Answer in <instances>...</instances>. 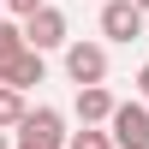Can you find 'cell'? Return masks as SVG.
<instances>
[{
  "instance_id": "cell-1",
  "label": "cell",
  "mask_w": 149,
  "mask_h": 149,
  "mask_svg": "<svg viewBox=\"0 0 149 149\" xmlns=\"http://www.w3.org/2000/svg\"><path fill=\"white\" fill-rule=\"evenodd\" d=\"M66 78L78 90H102L107 84V48L102 42H66Z\"/></svg>"
},
{
  "instance_id": "cell-2",
  "label": "cell",
  "mask_w": 149,
  "mask_h": 149,
  "mask_svg": "<svg viewBox=\"0 0 149 149\" xmlns=\"http://www.w3.org/2000/svg\"><path fill=\"white\" fill-rule=\"evenodd\" d=\"M12 149H66V119H60V107H30Z\"/></svg>"
},
{
  "instance_id": "cell-3",
  "label": "cell",
  "mask_w": 149,
  "mask_h": 149,
  "mask_svg": "<svg viewBox=\"0 0 149 149\" xmlns=\"http://www.w3.org/2000/svg\"><path fill=\"white\" fill-rule=\"evenodd\" d=\"M107 143L113 149H149V107L143 102H119L107 119Z\"/></svg>"
},
{
  "instance_id": "cell-4",
  "label": "cell",
  "mask_w": 149,
  "mask_h": 149,
  "mask_svg": "<svg viewBox=\"0 0 149 149\" xmlns=\"http://www.w3.org/2000/svg\"><path fill=\"white\" fill-rule=\"evenodd\" d=\"M18 30H24V48H30V54H48V48H66V42H72V36H66V12H60V6H42L36 18H24Z\"/></svg>"
},
{
  "instance_id": "cell-5",
  "label": "cell",
  "mask_w": 149,
  "mask_h": 149,
  "mask_svg": "<svg viewBox=\"0 0 149 149\" xmlns=\"http://www.w3.org/2000/svg\"><path fill=\"white\" fill-rule=\"evenodd\" d=\"M102 36L107 42H137L143 36V12L131 0H102Z\"/></svg>"
},
{
  "instance_id": "cell-6",
  "label": "cell",
  "mask_w": 149,
  "mask_h": 149,
  "mask_svg": "<svg viewBox=\"0 0 149 149\" xmlns=\"http://www.w3.org/2000/svg\"><path fill=\"white\" fill-rule=\"evenodd\" d=\"M113 107H119V102L107 95V84H102V90H78V119H84L90 131L107 125V119H113Z\"/></svg>"
},
{
  "instance_id": "cell-7",
  "label": "cell",
  "mask_w": 149,
  "mask_h": 149,
  "mask_svg": "<svg viewBox=\"0 0 149 149\" xmlns=\"http://www.w3.org/2000/svg\"><path fill=\"white\" fill-rule=\"evenodd\" d=\"M24 54H30V48H24V30L18 24H0V84L12 78V66H18Z\"/></svg>"
},
{
  "instance_id": "cell-8",
  "label": "cell",
  "mask_w": 149,
  "mask_h": 149,
  "mask_svg": "<svg viewBox=\"0 0 149 149\" xmlns=\"http://www.w3.org/2000/svg\"><path fill=\"white\" fill-rule=\"evenodd\" d=\"M42 78H48V66H42V54H24L18 66H12V78H6V90H18V95H24V90H36Z\"/></svg>"
},
{
  "instance_id": "cell-9",
  "label": "cell",
  "mask_w": 149,
  "mask_h": 149,
  "mask_svg": "<svg viewBox=\"0 0 149 149\" xmlns=\"http://www.w3.org/2000/svg\"><path fill=\"white\" fill-rule=\"evenodd\" d=\"M24 113H30V102H24L18 90H6V84H0V131H18Z\"/></svg>"
},
{
  "instance_id": "cell-10",
  "label": "cell",
  "mask_w": 149,
  "mask_h": 149,
  "mask_svg": "<svg viewBox=\"0 0 149 149\" xmlns=\"http://www.w3.org/2000/svg\"><path fill=\"white\" fill-rule=\"evenodd\" d=\"M66 149H113V143H107V131H90V125H84V131L66 137Z\"/></svg>"
},
{
  "instance_id": "cell-11",
  "label": "cell",
  "mask_w": 149,
  "mask_h": 149,
  "mask_svg": "<svg viewBox=\"0 0 149 149\" xmlns=\"http://www.w3.org/2000/svg\"><path fill=\"white\" fill-rule=\"evenodd\" d=\"M0 6H6V12H18V18H36L48 0H0Z\"/></svg>"
},
{
  "instance_id": "cell-12",
  "label": "cell",
  "mask_w": 149,
  "mask_h": 149,
  "mask_svg": "<svg viewBox=\"0 0 149 149\" xmlns=\"http://www.w3.org/2000/svg\"><path fill=\"white\" fill-rule=\"evenodd\" d=\"M137 90H143V107H149V66L137 72Z\"/></svg>"
},
{
  "instance_id": "cell-13",
  "label": "cell",
  "mask_w": 149,
  "mask_h": 149,
  "mask_svg": "<svg viewBox=\"0 0 149 149\" xmlns=\"http://www.w3.org/2000/svg\"><path fill=\"white\" fill-rule=\"evenodd\" d=\"M131 6H137V12H149V0H131Z\"/></svg>"
},
{
  "instance_id": "cell-14",
  "label": "cell",
  "mask_w": 149,
  "mask_h": 149,
  "mask_svg": "<svg viewBox=\"0 0 149 149\" xmlns=\"http://www.w3.org/2000/svg\"><path fill=\"white\" fill-rule=\"evenodd\" d=\"M0 149H12V143H6V131H0Z\"/></svg>"
}]
</instances>
